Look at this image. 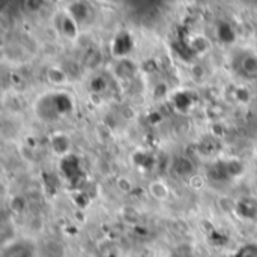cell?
<instances>
[{"label": "cell", "mask_w": 257, "mask_h": 257, "mask_svg": "<svg viewBox=\"0 0 257 257\" xmlns=\"http://www.w3.org/2000/svg\"><path fill=\"white\" fill-rule=\"evenodd\" d=\"M41 253L44 257H65V248L57 241H47L42 245Z\"/></svg>", "instance_id": "4"}, {"label": "cell", "mask_w": 257, "mask_h": 257, "mask_svg": "<svg viewBox=\"0 0 257 257\" xmlns=\"http://www.w3.org/2000/svg\"><path fill=\"white\" fill-rule=\"evenodd\" d=\"M238 72L245 78H257V54L247 53L242 57H239Z\"/></svg>", "instance_id": "2"}, {"label": "cell", "mask_w": 257, "mask_h": 257, "mask_svg": "<svg viewBox=\"0 0 257 257\" xmlns=\"http://www.w3.org/2000/svg\"><path fill=\"white\" fill-rule=\"evenodd\" d=\"M36 251V245L32 241L20 239L8 244L2 251V257H35Z\"/></svg>", "instance_id": "1"}, {"label": "cell", "mask_w": 257, "mask_h": 257, "mask_svg": "<svg viewBox=\"0 0 257 257\" xmlns=\"http://www.w3.org/2000/svg\"><path fill=\"white\" fill-rule=\"evenodd\" d=\"M236 212L242 218L254 220L257 218V203H254L253 200H241L236 205Z\"/></svg>", "instance_id": "3"}, {"label": "cell", "mask_w": 257, "mask_h": 257, "mask_svg": "<svg viewBox=\"0 0 257 257\" xmlns=\"http://www.w3.org/2000/svg\"><path fill=\"white\" fill-rule=\"evenodd\" d=\"M236 257H257V245L247 244V245L241 247L236 253Z\"/></svg>", "instance_id": "5"}]
</instances>
